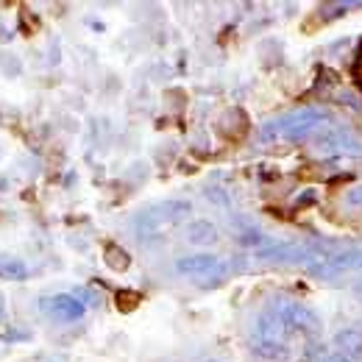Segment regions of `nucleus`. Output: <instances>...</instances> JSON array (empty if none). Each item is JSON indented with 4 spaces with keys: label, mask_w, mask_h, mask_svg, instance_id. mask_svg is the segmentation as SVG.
Returning a JSON list of instances; mask_svg holds the SVG:
<instances>
[{
    "label": "nucleus",
    "mask_w": 362,
    "mask_h": 362,
    "mask_svg": "<svg viewBox=\"0 0 362 362\" xmlns=\"http://www.w3.org/2000/svg\"><path fill=\"white\" fill-rule=\"evenodd\" d=\"M326 120H329V115H326L323 109H317V106H304V109H296V112H290V115H284V117H279V120L265 123V126L259 129V139H262V142H273V139L301 142V139H307V136L323 132V129H326V126H323Z\"/></svg>",
    "instance_id": "f257e3e1"
},
{
    "label": "nucleus",
    "mask_w": 362,
    "mask_h": 362,
    "mask_svg": "<svg viewBox=\"0 0 362 362\" xmlns=\"http://www.w3.org/2000/svg\"><path fill=\"white\" fill-rule=\"evenodd\" d=\"M189 212H192V204L189 201H162V204H153V206L142 209L134 218L136 237L139 240L162 237L168 228L179 226Z\"/></svg>",
    "instance_id": "f03ea898"
},
{
    "label": "nucleus",
    "mask_w": 362,
    "mask_h": 362,
    "mask_svg": "<svg viewBox=\"0 0 362 362\" xmlns=\"http://www.w3.org/2000/svg\"><path fill=\"white\" fill-rule=\"evenodd\" d=\"M251 346H254V354L262 357V360L279 362L290 354V346H287V329L276 320L273 313L262 315L254 326V337H251Z\"/></svg>",
    "instance_id": "7ed1b4c3"
},
{
    "label": "nucleus",
    "mask_w": 362,
    "mask_h": 362,
    "mask_svg": "<svg viewBox=\"0 0 362 362\" xmlns=\"http://www.w3.org/2000/svg\"><path fill=\"white\" fill-rule=\"evenodd\" d=\"M276 320L287 329V334H304V337H315L320 332V317L307 307V304H298V301H279L273 304L271 310Z\"/></svg>",
    "instance_id": "20e7f679"
},
{
    "label": "nucleus",
    "mask_w": 362,
    "mask_h": 362,
    "mask_svg": "<svg viewBox=\"0 0 362 362\" xmlns=\"http://www.w3.org/2000/svg\"><path fill=\"white\" fill-rule=\"evenodd\" d=\"M176 273L187 279H201V281H221L228 273L226 262L215 254H187L176 259Z\"/></svg>",
    "instance_id": "39448f33"
},
{
    "label": "nucleus",
    "mask_w": 362,
    "mask_h": 362,
    "mask_svg": "<svg viewBox=\"0 0 362 362\" xmlns=\"http://www.w3.org/2000/svg\"><path fill=\"white\" fill-rule=\"evenodd\" d=\"M315 148L320 156H362V142L349 129H323Z\"/></svg>",
    "instance_id": "423d86ee"
},
{
    "label": "nucleus",
    "mask_w": 362,
    "mask_h": 362,
    "mask_svg": "<svg viewBox=\"0 0 362 362\" xmlns=\"http://www.w3.org/2000/svg\"><path fill=\"white\" fill-rule=\"evenodd\" d=\"M362 268V248L351 245V248H343L337 254H332L329 259H320L307 265V273L315 276V279H332V276H340V273L349 271H360Z\"/></svg>",
    "instance_id": "0eeeda50"
},
{
    "label": "nucleus",
    "mask_w": 362,
    "mask_h": 362,
    "mask_svg": "<svg viewBox=\"0 0 362 362\" xmlns=\"http://www.w3.org/2000/svg\"><path fill=\"white\" fill-rule=\"evenodd\" d=\"M42 313H45V315H50L53 320L73 323V320H81V317L87 315V304H84L78 296L59 293V296L42 298Z\"/></svg>",
    "instance_id": "6e6552de"
},
{
    "label": "nucleus",
    "mask_w": 362,
    "mask_h": 362,
    "mask_svg": "<svg viewBox=\"0 0 362 362\" xmlns=\"http://www.w3.org/2000/svg\"><path fill=\"white\" fill-rule=\"evenodd\" d=\"M334 349L351 360H360L362 357V332L360 329H343L334 334Z\"/></svg>",
    "instance_id": "1a4fd4ad"
},
{
    "label": "nucleus",
    "mask_w": 362,
    "mask_h": 362,
    "mask_svg": "<svg viewBox=\"0 0 362 362\" xmlns=\"http://www.w3.org/2000/svg\"><path fill=\"white\" fill-rule=\"evenodd\" d=\"M187 240L192 243V245H215L221 237H218V226L215 223H209V221H192V223H187Z\"/></svg>",
    "instance_id": "9d476101"
},
{
    "label": "nucleus",
    "mask_w": 362,
    "mask_h": 362,
    "mask_svg": "<svg viewBox=\"0 0 362 362\" xmlns=\"http://www.w3.org/2000/svg\"><path fill=\"white\" fill-rule=\"evenodd\" d=\"M103 257H106V265H109L112 271H126V268L132 265V257H129V251H123L120 245H106Z\"/></svg>",
    "instance_id": "9b49d317"
},
{
    "label": "nucleus",
    "mask_w": 362,
    "mask_h": 362,
    "mask_svg": "<svg viewBox=\"0 0 362 362\" xmlns=\"http://www.w3.org/2000/svg\"><path fill=\"white\" fill-rule=\"evenodd\" d=\"M0 276L3 279H11V281H23L28 276V268L20 259H0Z\"/></svg>",
    "instance_id": "f8f14e48"
},
{
    "label": "nucleus",
    "mask_w": 362,
    "mask_h": 362,
    "mask_svg": "<svg viewBox=\"0 0 362 362\" xmlns=\"http://www.w3.org/2000/svg\"><path fill=\"white\" fill-rule=\"evenodd\" d=\"M237 243H240V245H257V248H259V245L265 243V237H262V231L248 228V231H243V234L237 237Z\"/></svg>",
    "instance_id": "ddd939ff"
},
{
    "label": "nucleus",
    "mask_w": 362,
    "mask_h": 362,
    "mask_svg": "<svg viewBox=\"0 0 362 362\" xmlns=\"http://www.w3.org/2000/svg\"><path fill=\"white\" fill-rule=\"evenodd\" d=\"M340 100H343V106H351V109H357V112H362V103L351 95V92H343L340 95Z\"/></svg>",
    "instance_id": "4468645a"
},
{
    "label": "nucleus",
    "mask_w": 362,
    "mask_h": 362,
    "mask_svg": "<svg viewBox=\"0 0 362 362\" xmlns=\"http://www.w3.org/2000/svg\"><path fill=\"white\" fill-rule=\"evenodd\" d=\"M349 206H362V184L349 192Z\"/></svg>",
    "instance_id": "2eb2a0df"
},
{
    "label": "nucleus",
    "mask_w": 362,
    "mask_h": 362,
    "mask_svg": "<svg viewBox=\"0 0 362 362\" xmlns=\"http://www.w3.org/2000/svg\"><path fill=\"white\" fill-rule=\"evenodd\" d=\"M315 201V189H307V195H301L298 201H296V206H307V204H313Z\"/></svg>",
    "instance_id": "dca6fc26"
},
{
    "label": "nucleus",
    "mask_w": 362,
    "mask_h": 362,
    "mask_svg": "<svg viewBox=\"0 0 362 362\" xmlns=\"http://www.w3.org/2000/svg\"><path fill=\"white\" fill-rule=\"evenodd\" d=\"M326 362H354V360L346 357V354H340V351H332V354H326Z\"/></svg>",
    "instance_id": "f3484780"
},
{
    "label": "nucleus",
    "mask_w": 362,
    "mask_h": 362,
    "mask_svg": "<svg viewBox=\"0 0 362 362\" xmlns=\"http://www.w3.org/2000/svg\"><path fill=\"white\" fill-rule=\"evenodd\" d=\"M354 293H357V296H360V298H362V276H360V281L354 284Z\"/></svg>",
    "instance_id": "a211bd4d"
},
{
    "label": "nucleus",
    "mask_w": 362,
    "mask_h": 362,
    "mask_svg": "<svg viewBox=\"0 0 362 362\" xmlns=\"http://www.w3.org/2000/svg\"><path fill=\"white\" fill-rule=\"evenodd\" d=\"M320 362H326V357H323V360H320Z\"/></svg>",
    "instance_id": "6ab92c4d"
},
{
    "label": "nucleus",
    "mask_w": 362,
    "mask_h": 362,
    "mask_svg": "<svg viewBox=\"0 0 362 362\" xmlns=\"http://www.w3.org/2000/svg\"><path fill=\"white\" fill-rule=\"evenodd\" d=\"M304 362H307V360H304Z\"/></svg>",
    "instance_id": "aec40b11"
}]
</instances>
